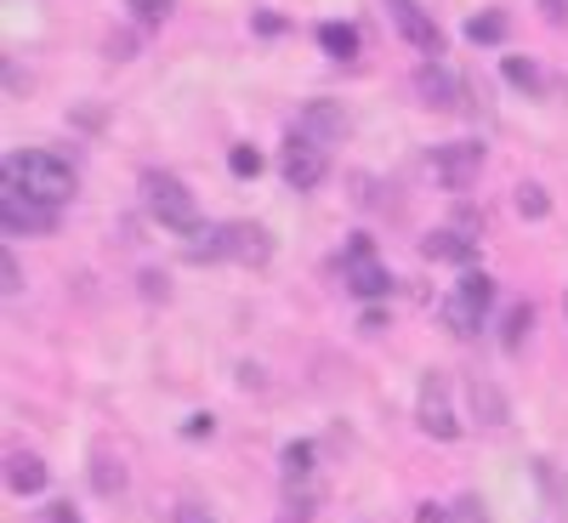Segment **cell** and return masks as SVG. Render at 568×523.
Wrapping results in <instances>:
<instances>
[{"instance_id":"1","label":"cell","mask_w":568,"mask_h":523,"mask_svg":"<svg viewBox=\"0 0 568 523\" xmlns=\"http://www.w3.org/2000/svg\"><path fill=\"white\" fill-rule=\"evenodd\" d=\"M7 182L23 188V194H34V200H45V205L74 200V165L63 154H52V149H18V154H7Z\"/></svg>"},{"instance_id":"2","label":"cell","mask_w":568,"mask_h":523,"mask_svg":"<svg viewBox=\"0 0 568 523\" xmlns=\"http://www.w3.org/2000/svg\"><path fill=\"white\" fill-rule=\"evenodd\" d=\"M489 308H495V279H489L484 268H466V273L455 279V291L444 296L438 319H444L449 336H478L484 319H489Z\"/></svg>"},{"instance_id":"3","label":"cell","mask_w":568,"mask_h":523,"mask_svg":"<svg viewBox=\"0 0 568 523\" xmlns=\"http://www.w3.org/2000/svg\"><path fill=\"white\" fill-rule=\"evenodd\" d=\"M142 205L154 211V222L160 228H171V233H194V228H205L200 222V205H194V194H187V182L182 177H171V171H142Z\"/></svg>"},{"instance_id":"4","label":"cell","mask_w":568,"mask_h":523,"mask_svg":"<svg viewBox=\"0 0 568 523\" xmlns=\"http://www.w3.org/2000/svg\"><path fill=\"white\" fill-rule=\"evenodd\" d=\"M415 421H420V433L426 439H460V421H455V404H449V375L444 370H426L420 375V393H415Z\"/></svg>"},{"instance_id":"5","label":"cell","mask_w":568,"mask_h":523,"mask_svg":"<svg viewBox=\"0 0 568 523\" xmlns=\"http://www.w3.org/2000/svg\"><path fill=\"white\" fill-rule=\"evenodd\" d=\"M342 279H347V291L353 296H387V268H382V257H375V240L369 233H353L347 240V251H342Z\"/></svg>"},{"instance_id":"6","label":"cell","mask_w":568,"mask_h":523,"mask_svg":"<svg viewBox=\"0 0 568 523\" xmlns=\"http://www.w3.org/2000/svg\"><path fill=\"white\" fill-rule=\"evenodd\" d=\"M0 228H7V240H18V233H52L58 228V205H45L34 194H23V188H0Z\"/></svg>"},{"instance_id":"7","label":"cell","mask_w":568,"mask_h":523,"mask_svg":"<svg viewBox=\"0 0 568 523\" xmlns=\"http://www.w3.org/2000/svg\"><path fill=\"white\" fill-rule=\"evenodd\" d=\"M278 171H284V182H291L296 194L318 188V182H324V171H329L324 142H318V137H307V131H296L291 142H284V154H278Z\"/></svg>"},{"instance_id":"8","label":"cell","mask_w":568,"mask_h":523,"mask_svg":"<svg viewBox=\"0 0 568 523\" xmlns=\"http://www.w3.org/2000/svg\"><path fill=\"white\" fill-rule=\"evenodd\" d=\"M426 171H433L449 194H460V188L484 171V142H444V149H433Z\"/></svg>"},{"instance_id":"9","label":"cell","mask_w":568,"mask_h":523,"mask_svg":"<svg viewBox=\"0 0 568 523\" xmlns=\"http://www.w3.org/2000/svg\"><path fill=\"white\" fill-rule=\"evenodd\" d=\"M382 7H387V18L398 23V34L415 46V52L444 58V34H438V23H433V18H426V12L415 7V0H382Z\"/></svg>"},{"instance_id":"10","label":"cell","mask_w":568,"mask_h":523,"mask_svg":"<svg viewBox=\"0 0 568 523\" xmlns=\"http://www.w3.org/2000/svg\"><path fill=\"white\" fill-rule=\"evenodd\" d=\"M415 98H420L426 109H460V80L444 69V58H426V63L415 69Z\"/></svg>"},{"instance_id":"11","label":"cell","mask_w":568,"mask_h":523,"mask_svg":"<svg viewBox=\"0 0 568 523\" xmlns=\"http://www.w3.org/2000/svg\"><path fill=\"white\" fill-rule=\"evenodd\" d=\"M222 257L233 262H267L273 257V240L262 222H222Z\"/></svg>"},{"instance_id":"12","label":"cell","mask_w":568,"mask_h":523,"mask_svg":"<svg viewBox=\"0 0 568 523\" xmlns=\"http://www.w3.org/2000/svg\"><path fill=\"white\" fill-rule=\"evenodd\" d=\"M420 251L433 257V262H455V268H471V262H478V245H471L466 233H455V228L426 233V240H420Z\"/></svg>"},{"instance_id":"13","label":"cell","mask_w":568,"mask_h":523,"mask_svg":"<svg viewBox=\"0 0 568 523\" xmlns=\"http://www.w3.org/2000/svg\"><path fill=\"white\" fill-rule=\"evenodd\" d=\"M45 484H52V466L40 455H7V490L12 495H40Z\"/></svg>"},{"instance_id":"14","label":"cell","mask_w":568,"mask_h":523,"mask_svg":"<svg viewBox=\"0 0 568 523\" xmlns=\"http://www.w3.org/2000/svg\"><path fill=\"white\" fill-rule=\"evenodd\" d=\"M302 131H307V137H318V142H329V137H342V131H347V114H342L336 103H324V98H318V103H307Z\"/></svg>"},{"instance_id":"15","label":"cell","mask_w":568,"mask_h":523,"mask_svg":"<svg viewBox=\"0 0 568 523\" xmlns=\"http://www.w3.org/2000/svg\"><path fill=\"white\" fill-rule=\"evenodd\" d=\"M318 46H324L336 63H353V58H358V29H353V23H318Z\"/></svg>"},{"instance_id":"16","label":"cell","mask_w":568,"mask_h":523,"mask_svg":"<svg viewBox=\"0 0 568 523\" xmlns=\"http://www.w3.org/2000/svg\"><path fill=\"white\" fill-rule=\"evenodd\" d=\"M278 466H284V484H302V479H313V444H307V439L284 444V450H278Z\"/></svg>"},{"instance_id":"17","label":"cell","mask_w":568,"mask_h":523,"mask_svg":"<svg viewBox=\"0 0 568 523\" xmlns=\"http://www.w3.org/2000/svg\"><path fill=\"white\" fill-rule=\"evenodd\" d=\"M91 490H98V495H120L125 490V466L114 455H98V461H91Z\"/></svg>"},{"instance_id":"18","label":"cell","mask_w":568,"mask_h":523,"mask_svg":"<svg viewBox=\"0 0 568 523\" xmlns=\"http://www.w3.org/2000/svg\"><path fill=\"white\" fill-rule=\"evenodd\" d=\"M529 324H535V308H529V302H517V308L506 313V330H500V348H506V353H517V348H524V336H529Z\"/></svg>"},{"instance_id":"19","label":"cell","mask_w":568,"mask_h":523,"mask_svg":"<svg viewBox=\"0 0 568 523\" xmlns=\"http://www.w3.org/2000/svg\"><path fill=\"white\" fill-rule=\"evenodd\" d=\"M500 74H506L511 86H524V91H535V98H540V91H546V74H540V69H535L529 58H506V63H500Z\"/></svg>"},{"instance_id":"20","label":"cell","mask_w":568,"mask_h":523,"mask_svg":"<svg viewBox=\"0 0 568 523\" xmlns=\"http://www.w3.org/2000/svg\"><path fill=\"white\" fill-rule=\"evenodd\" d=\"M466 40H471V46H495V40H506V12L471 18V23H466Z\"/></svg>"},{"instance_id":"21","label":"cell","mask_w":568,"mask_h":523,"mask_svg":"<svg viewBox=\"0 0 568 523\" xmlns=\"http://www.w3.org/2000/svg\"><path fill=\"white\" fill-rule=\"evenodd\" d=\"M471 410L484 415V426H500V421H506V404H500V393H495V388H484V382H471Z\"/></svg>"},{"instance_id":"22","label":"cell","mask_w":568,"mask_h":523,"mask_svg":"<svg viewBox=\"0 0 568 523\" xmlns=\"http://www.w3.org/2000/svg\"><path fill=\"white\" fill-rule=\"evenodd\" d=\"M171 7H176V0H125V12H131L142 29H160V23L171 18Z\"/></svg>"},{"instance_id":"23","label":"cell","mask_w":568,"mask_h":523,"mask_svg":"<svg viewBox=\"0 0 568 523\" xmlns=\"http://www.w3.org/2000/svg\"><path fill=\"white\" fill-rule=\"evenodd\" d=\"M546 211H551V200H546V188H540V182H524V188H517V217L540 222Z\"/></svg>"},{"instance_id":"24","label":"cell","mask_w":568,"mask_h":523,"mask_svg":"<svg viewBox=\"0 0 568 523\" xmlns=\"http://www.w3.org/2000/svg\"><path fill=\"white\" fill-rule=\"evenodd\" d=\"M227 171H233V177H256V171H262V154L251 149V142H240V149L227 154Z\"/></svg>"},{"instance_id":"25","label":"cell","mask_w":568,"mask_h":523,"mask_svg":"<svg viewBox=\"0 0 568 523\" xmlns=\"http://www.w3.org/2000/svg\"><path fill=\"white\" fill-rule=\"evenodd\" d=\"M449 523H489V512H484V501H478V495H460V501H455V512H449Z\"/></svg>"},{"instance_id":"26","label":"cell","mask_w":568,"mask_h":523,"mask_svg":"<svg viewBox=\"0 0 568 523\" xmlns=\"http://www.w3.org/2000/svg\"><path fill=\"white\" fill-rule=\"evenodd\" d=\"M34 523H80V506L74 501H52V506H40Z\"/></svg>"},{"instance_id":"27","label":"cell","mask_w":568,"mask_h":523,"mask_svg":"<svg viewBox=\"0 0 568 523\" xmlns=\"http://www.w3.org/2000/svg\"><path fill=\"white\" fill-rule=\"evenodd\" d=\"M0 279H7V284H0L7 296H18V291H23V279H18V257H12V251L0 257Z\"/></svg>"},{"instance_id":"28","label":"cell","mask_w":568,"mask_h":523,"mask_svg":"<svg viewBox=\"0 0 568 523\" xmlns=\"http://www.w3.org/2000/svg\"><path fill=\"white\" fill-rule=\"evenodd\" d=\"M211 433H216L211 415H187V426H182V439H211Z\"/></svg>"},{"instance_id":"29","label":"cell","mask_w":568,"mask_h":523,"mask_svg":"<svg viewBox=\"0 0 568 523\" xmlns=\"http://www.w3.org/2000/svg\"><path fill=\"white\" fill-rule=\"evenodd\" d=\"M415 523H449V512H444L438 501H420V506H415Z\"/></svg>"},{"instance_id":"30","label":"cell","mask_w":568,"mask_h":523,"mask_svg":"<svg viewBox=\"0 0 568 523\" xmlns=\"http://www.w3.org/2000/svg\"><path fill=\"white\" fill-rule=\"evenodd\" d=\"M176 523H216V517H211V512H200V506H182V512H176Z\"/></svg>"},{"instance_id":"31","label":"cell","mask_w":568,"mask_h":523,"mask_svg":"<svg viewBox=\"0 0 568 523\" xmlns=\"http://www.w3.org/2000/svg\"><path fill=\"white\" fill-rule=\"evenodd\" d=\"M256 29H262V34H278V29H284V18H273V12H262V18H256Z\"/></svg>"},{"instance_id":"32","label":"cell","mask_w":568,"mask_h":523,"mask_svg":"<svg viewBox=\"0 0 568 523\" xmlns=\"http://www.w3.org/2000/svg\"><path fill=\"white\" fill-rule=\"evenodd\" d=\"M562 313H568V296H562Z\"/></svg>"}]
</instances>
